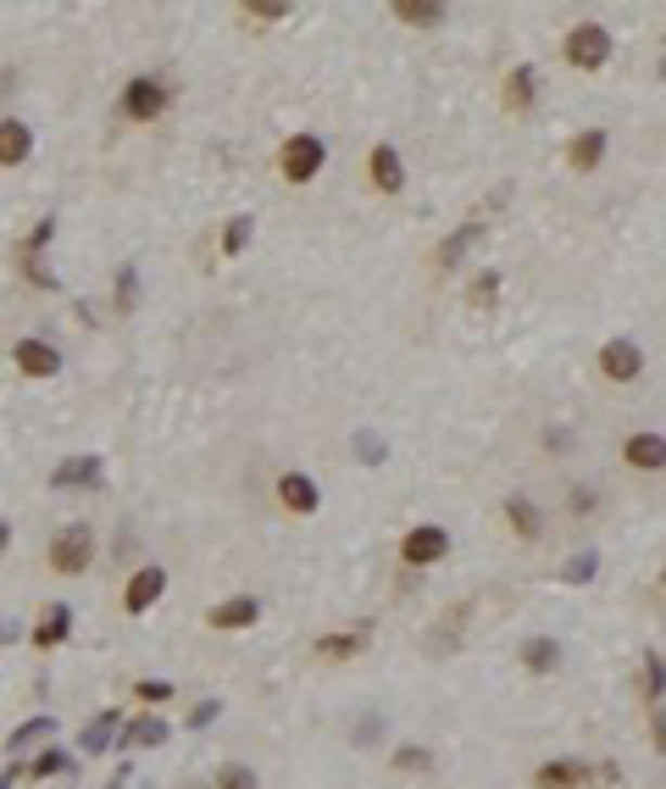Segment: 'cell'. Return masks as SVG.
<instances>
[{"label":"cell","mask_w":666,"mask_h":789,"mask_svg":"<svg viewBox=\"0 0 666 789\" xmlns=\"http://www.w3.org/2000/svg\"><path fill=\"white\" fill-rule=\"evenodd\" d=\"M611 51H616V39L600 23H573V28H566V39H561L566 67H578V73H600L611 62Z\"/></svg>","instance_id":"cell-1"},{"label":"cell","mask_w":666,"mask_h":789,"mask_svg":"<svg viewBox=\"0 0 666 789\" xmlns=\"http://www.w3.org/2000/svg\"><path fill=\"white\" fill-rule=\"evenodd\" d=\"M322 162H328V151H322L317 133H290L278 145V178L283 183H311L322 173Z\"/></svg>","instance_id":"cell-2"},{"label":"cell","mask_w":666,"mask_h":789,"mask_svg":"<svg viewBox=\"0 0 666 789\" xmlns=\"http://www.w3.org/2000/svg\"><path fill=\"white\" fill-rule=\"evenodd\" d=\"M623 773H616V762H605V767H589V762H573V756H561V762H545L539 773H534V789H584V784H616Z\"/></svg>","instance_id":"cell-3"},{"label":"cell","mask_w":666,"mask_h":789,"mask_svg":"<svg viewBox=\"0 0 666 789\" xmlns=\"http://www.w3.org/2000/svg\"><path fill=\"white\" fill-rule=\"evenodd\" d=\"M44 562H51V573H84L89 562H94V534L84 529V523H73V529H62L56 539H51V556H44Z\"/></svg>","instance_id":"cell-4"},{"label":"cell","mask_w":666,"mask_h":789,"mask_svg":"<svg viewBox=\"0 0 666 789\" xmlns=\"http://www.w3.org/2000/svg\"><path fill=\"white\" fill-rule=\"evenodd\" d=\"M51 234H56V217H44L34 234L17 245V267H23L28 284H39V290H62V284H56V272L44 267V245H51Z\"/></svg>","instance_id":"cell-5"},{"label":"cell","mask_w":666,"mask_h":789,"mask_svg":"<svg viewBox=\"0 0 666 789\" xmlns=\"http://www.w3.org/2000/svg\"><path fill=\"white\" fill-rule=\"evenodd\" d=\"M117 112H123L128 123H151V117H162V112H167V89H162L156 78H128V84H123V101H117Z\"/></svg>","instance_id":"cell-6"},{"label":"cell","mask_w":666,"mask_h":789,"mask_svg":"<svg viewBox=\"0 0 666 789\" xmlns=\"http://www.w3.org/2000/svg\"><path fill=\"white\" fill-rule=\"evenodd\" d=\"M445 556H450V534L434 529V523H422V529H411L400 539V562L406 568H434V562H445Z\"/></svg>","instance_id":"cell-7"},{"label":"cell","mask_w":666,"mask_h":789,"mask_svg":"<svg viewBox=\"0 0 666 789\" xmlns=\"http://www.w3.org/2000/svg\"><path fill=\"white\" fill-rule=\"evenodd\" d=\"M162 589H167V568L162 562H145V568L128 578V589H123V612L128 618H145L156 600H162Z\"/></svg>","instance_id":"cell-8"},{"label":"cell","mask_w":666,"mask_h":789,"mask_svg":"<svg viewBox=\"0 0 666 789\" xmlns=\"http://www.w3.org/2000/svg\"><path fill=\"white\" fill-rule=\"evenodd\" d=\"M600 373H605L611 384H633V379L644 373L639 340H605V345H600Z\"/></svg>","instance_id":"cell-9"},{"label":"cell","mask_w":666,"mask_h":789,"mask_svg":"<svg viewBox=\"0 0 666 789\" xmlns=\"http://www.w3.org/2000/svg\"><path fill=\"white\" fill-rule=\"evenodd\" d=\"M367 178H372V190H384V195H400L406 190V162L395 145H372L367 151Z\"/></svg>","instance_id":"cell-10"},{"label":"cell","mask_w":666,"mask_h":789,"mask_svg":"<svg viewBox=\"0 0 666 789\" xmlns=\"http://www.w3.org/2000/svg\"><path fill=\"white\" fill-rule=\"evenodd\" d=\"M12 361L23 367L28 379H56V373H62V351L44 345V340H17V345H12Z\"/></svg>","instance_id":"cell-11"},{"label":"cell","mask_w":666,"mask_h":789,"mask_svg":"<svg viewBox=\"0 0 666 789\" xmlns=\"http://www.w3.org/2000/svg\"><path fill=\"white\" fill-rule=\"evenodd\" d=\"M623 461H628V468H639V473H661L666 468V434H650V429L628 434L623 440Z\"/></svg>","instance_id":"cell-12"},{"label":"cell","mask_w":666,"mask_h":789,"mask_svg":"<svg viewBox=\"0 0 666 789\" xmlns=\"http://www.w3.org/2000/svg\"><path fill=\"white\" fill-rule=\"evenodd\" d=\"M605 151H611L605 128H584V133H573V145H566V167H573V173H594L605 162Z\"/></svg>","instance_id":"cell-13"},{"label":"cell","mask_w":666,"mask_h":789,"mask_svg":"<svg viewBox=\"0 0 666 789\" xmlns=\"http://www.w3.org/2000/svg\"><path fill=\"white\" fill-rule=\"evenodd\" d=\"M278 500L290 506L295 518H311L317 506H322V495H317V484H311L306 473H283V479H278Z\"/></svg>","instance_id":"cell-14"},{"label":"cell","mask_w":666,"mask_h":789,"mask_svg":"<svg viewBox=\"0 0 666 789\" xmlns=\"http://www.w3.org/2000/svg\"><path fill=\"white\" fill-rule=\"evenodd\" d=\"M500 101H505V112H534V101H539V73L534 67H511Z\"/></svg>","instance_id":"cell-15"},{"label":"cell","mask_w":666,"mask_h":789,"mask_svg":"<svg viewBox=\"0 0 666 789\" xmlns=\"http://www.w3.org/2000/svg\"><path fill=\"white\" fill-rule=\"evenodd\" d=\"M34 151V133L23 117H0V167H23Z\"/></svg>","instance_id":"cell-16"},{"label":"cell","mask_w":666,"mask_h":789,"mask_svg":"<svg viewBox=\"0 0 666 789\" xmlns=\"http://www.w3.org/2000/svg\"><path fill=\"white\" fill-rule=\"evenodd\" d=\"M67 634H73V612L62 607V600H51V607L39 612V623H34V645H39V651H56Z\"/></svg>","instance_id":"cell-17"},{"label":"cell","mask_w":666,"mask_h":789,"mask_svg":"<svg viewBox=\"0 0 666 789\" xmlns=\"http://www.w3.org/2000/svg\"><path fill=\"white\" fill-rule=\"evenodd\" d=\"M256 618H261V607H256L251 595H233V600H222V607H212V612H206V623H212V628H222V634H228V628H251Z\"/></svg>","instance_id":"cell-18"},{"label":"cell","mask_w":666,"mask_h":789,"mask_svg":"<svg viewBox=\"0 0 666 789\" xmlns=\"http://www.w3.org/2000/svg\"><path fill=\"white\" fill-rule=\"evenodd\" d=\"M56 489H89V484H101V456H73L62 461V468L51 473Z\"/></svg>","instance_id":"cell-19"},{"label":"cell","mask_w":666,"mask_h":789,"mask_svg":"<svg viewBox=\"0 0 666 789\" xmlns=\"http://www.w3.org/2000/svg\"><path fill=\"white\" fill-rule=\"evenodd\" d=\"M311 651L322 657V662H350V657H361L367 651V628H350V634H322Z\"/></svg>","instance_id":"cell-20"},{"label":"cell","mask_w":666,"mask_h":789,"mask_svg":"<svg viewBox=\"0 0 666 789\" xmlns=\"http://www.w3.org/2000/svg\"><path fill=\"white\" fill-rule=\"evenodd\" d=\"M639 695H644V707H666V662H661V651H644V662H639Z\"/></svg>","instance_id":"cell-21"},{"label":"cell","mask_w":666,"mask_h":789,"mask_svg":"<svg viewBox=\"0 0 666 789\" xmlns=\"http://www.w3.org/2000/svg\"><path fill=\"white\" fill-rule=\"evenodd\" d=\"M522 667H528V673H555L561 667V645L550 634H534L528 645H522Z\"/></svg>","instance_id":"cell-22"},{"label":"cell","mask_w":666,"mask_h":789,"mask_svg":"<svg viewBox=\"0 0 666 789\" xmlns=\"http://www.w3.org/2000/svg\"><path fill=\"white\" fill-rule=\"evenodd\" d=\"M167 739V723L162 717H133L128 728H123V746L128 751H151V746H162Z\"/></svg>","instance_id":"cell-23"},{"label":"cell","mask_w":666,"mask_h":789,"mask_svg":"<svg viewBox=\"0 0 666 789\" xmlns=\"http://www.w3.org/2000/svg\"><path fill=\"white\" fill-rule=\"evenodd\" d=\"M505 518H511V529H516L522 539H539V529H545V523H539V506H534L528 495H511V500H505Z\"/></svg>","instance_id":"cell-24"},{"label":"cell","mask_w":666,"mask_h":789,"mask_svg":"<svg viewBox=\"0 0 666 789\" xmlns=\"http://www.w3.org/2000/svg\"><path fill=\"white\" fill-rule=\"evenodd\" d=\"M472 240H478V222H461V228H456V234H450V240L439 245V256H434V267H439V272H450V267L461 262V251H466Z\"/></svg>","instance_id":"cell-25"},{"label":"cell","mask_w":666,"mask_h":789,"mask_svg":"<svg viewBox=\"0 0 666 789\" xmlns=\"http://www.w3.org/2000/svg\"><path fill=\"white\" fill-rule=\"evenodd\" d=\"M400 23H445V7H439V0H395V7H389Z\"/></svg>","instance_id":"cell-26"},{"label":"cell","mask_w":666,"mask_h":789,"mask_svg":"<svg viewBox=\"0 0 666 789\" xmlns=\"http://www.w3.org/2000/svg\"><path fill=\"white\" fill-rule=\"evenodd\" d=\"M117 728H123V717H117V712H101V717H94V723L84 728V739H78V746H84V751H106Z\"/></svg>","instance_id":"cell-27"},{"label":"cell","mask_w":666,"mask_h":789,"mask_svg":"<svg viewBox=\"0 0 666 789\" xmlns=\"http://www.w3.org/2000/svg\"><path fill=\"white\" fill-rule=\"evenodd\" d=\"M240 17L245 23H283V17H290V7H283V0H245Z\"/></svg>","instance_id":"cell-28"},{"label":"cell","mask_w":666,"mask_h":789,"mask_svg":"<svg viewBox=\"0 0 666 789\" xmlns=\"http://www.w3.org/2000/svg\"><path fill=\"white\" fill-rule=\"evenodd\" d=\"M251 245V217H228V228H222V256H240Z\"/></svg>","instance_id":"cell-29"},{"label":"cell","mask_w":666,"mask_h":789,"mask_svg":"<svg viewBox=\"0 0 666 789\" xmlns=\"http://www.w3.org/2000/svg\"><path fill=\"white\" fill-rule=\"evenodd\" d=\"M44 734H56V717H34V723H23V728L12 734V751H23L28 739H44Z\"/></svg>","instance_id":"cell-30"},{"label":"cell","mask_w":666,"mask_h":789,"mask_svg":"<svg viewBox=\"0 0 666 789\" xmlns=\"http://www.w3.org/2000/svg\"><path fill=\"white\" fill-rule=\"evenodd\" d=\"M495 290H500V272H478V278H472V306H495Z\"/></svg>","instance_id":"cell-31"},{"label":"cell","mask_w":666,"mask_h":789,"mask_svg":"<svg viewBox=\"0 0 666 789\" xmlns=\"http://www.w3.org/2000/svg\"><path fill=\"white\" fill-rule=\"evenodd\" d=\"M133 695H139L145 707H162L167 695H172V684H167V678H139V684H133Z\"/></svg>","instance_id":"cell-32"},{"label":"cell","mask_w":666,"mask_h":789,"mask_svg":"<svg viewBox=\"0 0 666 789\" xmlns=\"http://www.w3.org/2000/svg\"><path fill=\"white\" fill-rule=\"evenodd\" d=\"M594 568H600L594 556H573V562L561 568V584H589V578H594Z\"/></svg>","instance_id":"cell-33"},{"label":"cell","mask_w":666,"mask_h":789,"mask_svg":"<svg viewBox=\"0 0 666 789\" xmlns=\"http://www.w3.org/2000/svg\"><path fill=\"white\" fill-rule=\"evenodd\" d=\"M395 767H400V773H427V767H434V756L417 751V746H400V751H395Z\"/></svg>","instance_id":"cell-34"},{"label":"cell","mask_w":666,"mask_h":789,"mask_svg":"<svg viewBox=\"0 0 666 789\" xmlns=\"http://www.w3.org/2000/svg\"><path fill=\"white\" fill-rule=\"evenodd\" d=\"M133 301H139V278H133V267H123L117 272V311H133Z\"/></svg>","instance_id":"cell-35"},{"label":"cell","mask_w":666,"mask_h":789,"mask_svg":"<svg viewBox=\"0 0 666 789\" xmlns=\"http://www.w3.org/2000/svg\"><path fill=\"white\" fill-rule=\"evenodd\" d=\"M62 767H73V762H67V751H44V756H34V767H28V773H34V778H51V773H62Z\"/></svg>","instance_id":"cell-36"},{"label":"cell","mask_w":666,"mask_h":789,"mask_svg":"<svg viewBox=\"0 0 666 789\" xmlns=\"http://www.w3.org/2000/svg\"><path fill=\"white\" fill-rule=\"evenodd\" d=\"M217 784H222V789H256V778H251V767H240V762H228V767L217 773Z\"/></svg>","instance_id":"cell-37"},{"label":"cell","mask_w":666,"mask_h":789,"mask_svg":"<svg viewBox=\"0 0 666 789\" xmlns=\"http://www.w3.org/2000/svg\"><path fill=\"white\" fill-rule=\"evenodd\" d=\"M650 739H655V751L666 756V707H650Z\"/></svg>","instance_id":"cell-38"},{"label":"cell","mask_w":666,"mask_h":789,"mask_svg":"<svg viewBox=\"0 0 666 789\" xmlns=\"http://www.w3.org/2000/svg\"><path fill=\"white\" fill-rule=\"evenodd\" d=\"M217 712H222V707H217V701H201V707H195V712H189V728H206V723H212V717H217Z\"/></svg>","instance_id":"cell-39"},{"label":"cell","mask_w":666,"mask_h":789,"mask_svg":"<svg viewBox=\"0 0 666 789\" xmlns=\"http://www.w3.org/2000/svg\"><path fill=\"white\" fill-rule=\"evenodd\" d=\"M356 456H361V461H384V445H372V440L361 434V440H356Z\"/></svg>","instance_id":"cell-40"},{"label":"cell","mask_w":666,"mask_h":789,"mask_svg":"<svg viewBox=\"0 0 666 789\" xmlns=\"http://www.w3.org/2000/svg\"><path fill=\"white\" fill-rule=\"evenodd\" d=\"M12 545V529H7V518H0V550H7Z\"/></svg>","instance_id":"cell-41"},{"label":"cell","mask_w":666,"mask_h":789,"mask_svg":"<svg viewBox=\"0 0 666 789\" xmlns=\"http://www.w3.org/2000/svg\"><path fill=\"white\" fill-rule=\"evenodd\" d=\"M12 634H17V623H0V645H7Z\"/></svg>","instance_id":"cell-42"},{"label":"cell","mask_w":666,"mask_h":789,"mask_svg":"<svg viewBox=\"0 0 666 789\" xmlns=\"http://www.w3.org/2000/svg\"><path fill=\"white\" fill-rule=\"evenodd\" d=\"M661 589H666V568H661Z\"/></svg>","instance_id":"cell-43"},{"label":"cell","mask_w":666,"mask_h":789,"mask_svg":"<svg viewBox=\"0 0 666 789\" xmlns=\"http://www.w3.org/2000/svg\"><path fill=\"white\" fill-rule=\"evenodd\" d=\"M661 78H666V62H661Z\"/></svg>","instance_id":"cell-44"}]
</instances>
